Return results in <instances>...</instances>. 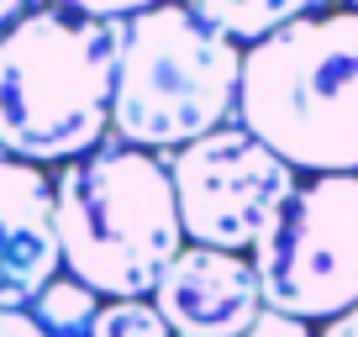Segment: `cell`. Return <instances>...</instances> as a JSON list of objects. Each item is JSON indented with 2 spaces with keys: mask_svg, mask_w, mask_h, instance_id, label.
Returning a JSON list of instances; mask_svg holds the SVG:
<instances>
[{
  "mask_svg": "<svg viewBox=\"0 0 358 337\" xmlns=\"http://www.w3.org/2000/svg\"><path fill=\"white\" fill-rule=\"evenodd\" d=\"M132 6H32L0 43V153L64 168L111 137Z\"/></svg>",
  "mask_w": 358,
  "mask_h": 337,
  "instance_id": "1",
  "label": "cell"
},
{
  "mask_svg": "<svg viewBox=\"0 0 358 337\" xmlns=\"http://www.w3.org/2000/svg\"><path fill=\"white\" fill-rule=\"evenodd\" d=\"M237 127L301 174H358V6H316L243 53Z\"/></svg>",
  "mask_w": 358,
  "mask_h": 337,
  "instance_id": "2",
  "label": "cell"
},
{
  "mask_svg": "<svg viewBox=\"0 0 358 337\" xmlns=\"http://www.w3.org/2000/svg\"><path fill=\"white\" fill-rule=\"evenodd\" d=\"M53 232L69 280L101 301H153L164 269L185 253L169 164L106 137L53 174Z\"/></svg>",
  "mask_w": 358,
  "mask_h": 337,
  "instance_id": "3",
  "label": "cell"
},
{
  "mask_svg": "<svg viewBox=\"0 0 358 337\" xmlns=\"http://www.w3.org/2000/svg\"><path fill=\"white\" fill-rule=\"evenodd\" d=\"M243 48L190 6H148L127 22V53L111 95V143L179 153L237 122Z\"/></svg>",
  "mask_w": 358,
  "mask_h": 337,
  "instance_id": "4",
  "label": "cell"
},
{
  "mask_svg": "<svg viewBox=\"0 0 358 337\" xmlns=\"http://www.w3.org/2000/svg\"><path fill=\"white\" fill-rule=\"evenodd\" d=\"M264 311L322 327L358 306V174L301 180L280 222L248 253Z\"/></svg>",
  "mask_w": 358,
  "mask_h": 337,
  "instance_id": "5",
  "label": "cell"
},
{
  "mask_svg": "<svg viewBox=\"0 0 358 337\" xmlns=\"http://www.w3.org/2000/svg\"><path fill=\"white\" fill-rule=\"evenodd\" d=\"M164 164L174 180L185 243L216 253H253L301 185L285 158H274L237 122L169 153Z\"/></svg>",
  "mask_w": 358,
  "mask_h": 337,
  "instance_id": "6",
  "label": "cell"
},
{
  "mask_svg": "<svg viewBox=\"0 0 358 337\" xmlns=\"http://www.w3.org/2000/svg\"><path fill=\"white\" fill-rule=\"evenodd\" d=\"M153 306L174 337H243L264 316V290L248 253L185 243V253L158 280Z\"/></svg>",
  "mask_w": 358,
  "mask_h": 337,
  "instance_id": "7",
  "label": "cell"
},
{
  "mask_svg": "<svg viewBox=\"0 0 358 337\" xmlns=\"http://www.w3.org/2000/svg\"><path fill=\"white\" fill-rule=\"evenodd\" d=\"M64 274L53 232V174L0 153V311H32Z\"/></svg>",
  "mask_w": 358,
  "mask_h": 337,
  "instance_id": "8",
  "label": "cell"
},
{
  "mask_svg": "<svg viewBox=\"0 0 358 337\" xmlns=\"http://www.w3.org/2000/svg\"><path fill=\"white\" fill-rule=\"evenodd\" d=\"M190 11L201 16L211 32H222L227 43H237L248 53V48H258L264 37H274L280 27H290L295 16H306L311 0H201Z\"/></svg>",
  "mask_w": 358,
  "mask_h": 337,
  "instance_id": "9",
  "label": "cell"
},
{
  "mask_svg": "<svg viewBox=\"0 0 358 337\" xmlns=\"http://www.w3.org/2000/svg\"><path fill=\"white\" fill-rule=\"evenodd\" d=\"M101 306L106 301L90 290V285L58 274V280L32 301V322L43 327L48 337H90V332H95V322H101Z\"/></svg>",
  "mask_w": 358,
  "mask_h": 337,
  "instance_id": "10",
  "label": "cell"
},
{
  "mask_svg": "<svg viewBox=\"0 0 358 337\" xmlns=\"http://www.w3.org/2000/svg\"><path fill=\"white\" fill-rule=\"evenodd\" d=\"M90 337H174L153 301H106Z\"/></svg>",
  "mask_w": 358,
  "mask_h": 337,
  "instance_id": "11",
  "label": "cell"
},
{
  "mask_svg": "<svg viewBox=\"0 0 358 337\" xmlns=\"http://www.w3.org/2000/svg\"><path fill=\"white\" fill-rule=\"evenodd\" d=\"M243 337H316V327L295 322V316H280V311H264Z\"/></svg>",
  "mask_w": 358,
  "mask_h": 337,
  "instance_id": "12",
  "label": "cell"
},
{
  "mask_svg": "<svg viewBox=\"0 0 358 337\" xmlns=\"http://www.w3.org/2000/svg\"><path fill=\"white\" fill-rule=\"evenodd\" d=\"M0 337H48L32 322V311H0Z\"/></svg>",
  "mask_w": 358,
  "mask_h": 337,
  "instance_id": "13",
  "label": "cell"
},
{
  "mask_svg": "<svg viewBox=\"0 0 358 337\" xmlns=\"http://www.w3.org/2000/svg\"><path fill=\"white\" fill-rule=\"evenodd\" d=\"M316 337H358V306H353V311H343V316H332V322H322V327H316Z\"/></svg>",
  "mask_w": 358,
  "mask_h": 337,
  "instance_id": "14",
  "label": "cell"
},
{
  "mask_svg": "<svg viewBox=\"0 0 358 337\" xmlns=\"http://www.w3.org/2000/svg\"><path fill=\"white\" fill-rule=\"evenodd\" d=\"M27 11H32V6H22V0H0V43H6V32H11Z\"/></svg>",
  "mask_w": 358,
  "mask_h": 337,
  "instance_id": "15",
  "label": "cell"
}]
</instances>
